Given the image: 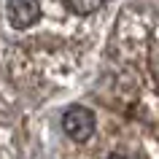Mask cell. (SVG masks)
Listing matches in <instances>:
<instances>
[{
    "label": "cell",
    "instance_id": "1",
    "mask_svg": "<svg viewBox=\"0 0 159 159\" xmlns=\"http://www.w3.org/2000/svg\"><path fill=\"white\" fill-rule=\"evenodd\" d=\"M111 65L121 100L143 113L146 121L157 119V25L151 14H121L111 35Z\"/></svg>",
    "mask_w": 159,
    "mask_h": 159
},
{
    "label": "cell",
    "instance_id": "2",
    "mask_svg": "<svg viewBox=\"0 0 159 159\" xmlns=\"http://www.w3.org/2000/svg\"><path fill=\"white\" fill-rule=\"evenodd\" d=\"M6 25L14 33H33L41 22V0H6Z\"/></svg>",
    "mask_w": 159,
    "mask_h": 159
},
{
    "label": "cell",
    "instance_id": "3",
    "mask_svg": "<svg viewBox=\"0 0 159 159\" xmlns=\"http://www.w3.org/2000/svg\"><path fill=\"white\" fill-rule=\"evenodd\" d=\"M94 129H97V116L92 108L86 105H70L62 113V132L75 143H86L92 140Z\"/></svg>",
    "mask_w": 159,
    "mask_h": 159
},
{
    "label": "cell",
    "instance_id": "4",
    "mask_svg": "<svg viewBox=\"0 0 159 159\" xmlns=\"http://www.w3.org/2000/svg\"><path fill=\"white\" fill-rule=\"evenodd\" d=\"M105 3H108V0H59L62 11H65L73 22H78V25H86L89 19H94L102 8H105Z\"/></svg>",
    "mask_w": 159,
    "mask_h": 159
},
{
    "label": "cell",
    "instance_id": "5",
    "mask_svg": "<svg viewBox=\"0 0 159 159\" xmlns=\"http://www.w3.org/2000/svg\"><path fill=\"white\" fill-rule=\"evenodd\" d=\"M0 159H16V143H14V132L0 121Z\"/></svg>",
    "mask_w": 159,
    "mask_h": 159
},
{
    "label": "cell",
    "instance_id": "6",
    "mask_svg": "<svg viewBox=\"0 0 159 159\" xmlns=\"http://www.w3.org/2000/svg\"><path fill=\"white\" fill-rule=\"evenodd\" d=\"M102 159H132V157H129V154H124V151H116V148H113V151H108Z\"/></svg>",
    "mask_w": 159,
    "mask_h": 159
}]
</instances>
